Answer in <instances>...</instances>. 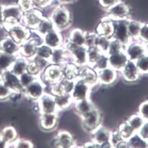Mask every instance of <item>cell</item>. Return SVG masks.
I'll use <instances>...</instances> for the list:
<instances>
[{
  "label": "cell",
  "instance_id": "obj_1",
  "mask_svg": "<svg viewBox=\"0 0 148 148\" xmlns=\"http://www.w3.org/2000/svg\"><path fill=\"white\" fill-rule=\"evenodd\" d=\"M55 29L62 31L70 27L72 23V14L66 6L60 4L56 6L49 17Z\"/></svg>",
  "mask_w": 148,
  "mask_h": 148
},
{
  "label": "cell",
  "instance_id": "obj_2",
  "mask_svg": "<svg viewBox=\"0 0 148 148\" xmlns=\"http://www.w3.org/2000/svg\"><path fill=\"white\" fill-rule=\"evenodd\" d=\"M2 14L4 18V28L6 29L16 23H21L23 12L16 3L3 5Z\"/></svg>",
  "mask_w": 148,
  "mask_h": 148
},
{
  "label": "cell",
  "instance_id": "obj_3",
  "mask_svg": "<svg viewBox=\"0 0 148 148\" xmlns=\"http://www.w3.org/2000/svg\"><path fill=\"white\" fill-rule=\"evenodd\" d=\"M81 118V125L86 132L92 133L102 123V114L97 107Z\"/></svg>",
  "mask_w": 148,
  "mask_h": 148
},
{
  "label": "cell",
  "instance_id": "obj_4",
  "mask_svg": "<svg viewBox=\"0 0 148 148\" xmlns=\"http://www.w3.org/2000/svg\"><path fill=\"white\" fill-rule=\"evenodd\" d=\"M105 12L106 17L113 21L127 20L130 18V7L129 5L122 2L121 0L113 6H111L110 8L105 10Z\"/></svg>",
  "mask_w": 148,
  "mask_h": 148
},
{
  "label": "cell",
  "instance_id": "obj_5",
  "mask_svg": "<svg viewBox=\"0 0 148 148\" xmlns=\"http://www.w3.org/2000/svg\"><path fill=\"white\" fill-rule=\"evenodd\" d=\"M8 35L21 45L32 36V31L22 23H18L6 28Z\"/></svg>",
  "mask_w": 148,
  "mask_h": 148
},
{
  "label": "cell",
  "instance_id": "obj_6",
  "mask_svg": "<svg viewBox=\"0 0 148 148\" xmlns=\"http://www.w3.org/2000/svg\"><path fill=\"white\" fill-rule=\"evenodd\" d=\"M45 85L40 76L37 77L29 86L23 90V95L28 100L36 102L45 94Z\"/></svg>",
  "mask_w": 148,
  "mask_h": 148
},
{
  "label": "cell",
  "instance_id": "obj_7",
  "mask_svg": "<svg viewBox=\"0 0 148 148\" xmlns=\"http://www.w3.org/2000/svg\"><path fill=\"white\" fill-rule=\"evenodd\" d=\"M38 107V113L39 114L43 113H58V108L55 101V97L51 93L45 94L36 102Z\"/></svg>",
  "mask_w": 148,
  "mask_h": 148
},
{
  "label": "cell",
  "instance_id": "obj_8",
  "mask_svg": "<svg viewBox=\"0 0 148 148\" xmlns=\"http://www.w3.org/2000/svg\"><path fill=\"white\" fill-rule=\"evenodd\" d=\"M40 76L44 82L49 83V85H52L56 82H60L63 79V69L61 65L57 64H49L45 67Z\"/></svg>",
  "mask_w": 148,
  "mask_h": 148
},
{
  "label": "cell",
  "instance_id": "obj_9",
  "mask_svg": "<svg viewBox=\"0 0 148 148\" xmlns=\"http://www.w3.org/2000/svg\"><path fill=\"white\" fill-rule=\"evenodd\" d=\"M129 60L135 61L144 55H147L146 45L138 39L132 40L125 46L124 49Z\"/></svg>",
  "mask_w": 148,
  "mask_h": 148
},
{
  "label": "cell",
  "instance_id": "obj_10",
  "mask_svg": "<svg viewBox=\"0 0 148 148\" xmlns=\"http://www.w3.org/2000/svg\"><path fill=\"white\" fill-rule=\"evenodd\" d=\"M127 20L113 21V33L112 38L120 42L124 46L132 41L127 29Z\"/></svg>",
  "mask_w": 148,
  "mask_h": 148
},
{
  "label": "cell",
  "instance_id": "obj_11",
  "mask_svg": "<svg viewBox=\"0 0 148 148\" xmlns=\"http://www.w3.org/2000/svg\"><path fill=\"white\" fill-rule=\"evenodd\" d=\"M92 90V88L88 86V84H86L78 77L74 81L73 87L70 92V95L75 102L77 101H80V100L90 98V95H91Z\"/></svg>",
  "mask_w": 148,
  "mask_h": 148
},
{
  "label": "cell",
  "instance_id": "obj_12",
  "mask_svg": "<svg viewBox=\"0 0 148 148\" xmlns=\"http://www.w3.org/2000/svg\"><path fill=\"white\" fill-rule=\"evenodd\" d=\"M37 35V34H36ZM40 37L37 35V36L34 37L32 36L28 40L25 41L22 44L20 45V51L19 55L21 57L25 58L27 60H31L36 54V50L38 45L42 43V42H39L38 38Z\"/></svg>",
  "mask_w": 148,
  "mask_h": 148
},
{
  "label": "cell",
  "instance_id": "obj_13",
  "mask_svg": "<svg viewBox=\"0 0 148 148\" xmlns=\"http://www.w3.org/2000/svg\"><path fill=\"white\" fill-rule=\"evenodd\" d=\"M43 18L44 15L41 11L34 8L30 11L23 13L21 23L31 31H35Z\"/></svg>",
  "mask_w": 148,
  "mask_h": 148
},
{
  "label": "cell",
  "instance_id": "obj_14",
  "mask_svg": "<svg viewBox=\"0 0 148 148\" xmlns=\"http://www.w3.org/2000/svg\"><path fill=\"white\" fill-rule=\"evenodd\" d=\"M0 79L14 94H23V88L20 82L19 76L15 75L10 70L2 73L0 76Z\"/></svg>",
  "mask_w": 148,
  "mask_h": 148
},
{
  "label": "cell",
  "instance_id": "obj_15",
  "mask_svg": "<svg viewBox=\"0 0 148 148\" xmlns=\"http://www.w3.org/2000/svg\"><path fill=\"white\" fill-rule=\"evenodd\" d=\"M70 53V59L71 62L77 67L81 68L83 66H88L87 58V49L85 46H76Z\"/></svg>",
  "mask_w": 148,
  "mask_h": 148
},
{
  "label": "cell",
  "instance_id": "obj_16",
  "mask_svg": "<svg viewBox=\"0 0 148 148\" xmlns=\"http://www.w3.org/2000/svg\"><path fill=\"white\" fill-rule=\"evenodd\" d=\"M120 73L123 79L128 83L136 82L141 76L137 68L134 61L132 60H129L126 63L124 67L120 70Z\"/></svg>",
  "mask_w": 148,
  "mask_h": 148
},
{
  "label": "cell",
  "instance_id": "obj_17",
  "mask_svg": "<svg viewBox=\"0 0 148 148\" xmlns=\"http://www.w3.org/2000/svg\"><path fill=\"white\" fill-rule=\"evenodd\" d=\"M39 128L44 132H52L58 126V113H43L39 119Z\"/></svg>",
  "mask_w": 148,
  "mask_h": 148
},
{
  "label": "cell",
  "instance_id": "obj_18",
  "mask_svg": "<svg viewBox=\"0 0 148 148\" xmlns=\"http://www.w3.org/2000/svg\"><path fill=\"white\" fill-rule=\"evenodd\" d=\"M42 43L52 49L62 47L64 43V39L63 36L61 35L60 31L56 29H52L51 31L49 32L45 36H43L42 37Z\"/></svg>",
  "mask_w": 148,
  "mask_h": 148
},
{
  "label": "cell",
  "instance_id": "obj_19",
  "mask_svg": "<svg viewBox=\"0 0 148 148\" xmlns=\"http://www.w3.org/2000/svg\"><path fill=\"white\" fill-rule=\"evenodd\" d=\"M53 144L56 147L71 148L75 147V139L68 131L60 130L53 140Z\"/></svg>",
  "mask_w": 148,
  "mask_h": 148
},
{
  "label": "cell",
  "instance_id": "obj_20",
  "mask_svg": "<svg viewBox=\"0 0 148 148\" xmlns=\"http://www.w3.org/2000/svg\"><path fill=\"white\" fill-rule=\"evenodd\" d=\"M79 78L88 84L92 88L99 84L97 72L89 66H86L79 68Z\"/></svg>",
  "mask_w": 148,
  "mask_h": 148
},
{
  "label": "cell",
  "instance_id": "obj_21",
  "mask_svg": "<svg viewBox=\"0 0 148 148\" xmlns=\"http://www.w3.org/2000/svg\"><path fill=\"white\" fill-rule=\"evenodd\" d=\"M98 82L103 86H112L116 82L118 78V71L108 66L103 70L97 71Z\"/></svg>",
  "mask_w": 148,
  "mask_h": 148
},
{
  "label": "cell",
  "instance_id": "obj_22",
  "mask_svg": "<svg viewBox=\"0 0 148 148\" xmlns=\"http://www.w3.org/2000/svg\"><path fill=\"white\" fill-rule=\"evenodd\" d=\"M0 51L10 55H19L20 45L12 37L6 36L0 39Z\"/></svg>",
  "mask_w": 148,
  "mask_h": 148
},
{
  "label": "cell",
  "instance_id": "obj_23",
  "mask_svg": "<svg viewBox=\"0 0 148 148\" xmlns=\"http://www.w3.org/2000/svg\"><path fill=\"white\" fill-rule=\"evenodd\" d=\"M111 132L112 131L104 125H100L92 132V140L97 144L99 147H101L103 144L110 142Z\"/></svg>",
  "mask_w": 148,
  "mask_h": 148
},
{
  "label": "cell",
  "instance_id": "obj_24",
  "mask_svg": "<svg viewBox=\"0 0 148 148\" xmlns=\"http://www.w3.org/2000/svg\"><path fill=\"white\" fill-rule=\"evenodd\" d=\"M129 60L125 51H119V52L108 55L109 66L118 72H120V70L124 67V66L126 64V63Z\"/></svg>",
  "mask_w": 148,
  "mask_h": 148
},
{
  "label": "cell",
  "instance_id": "obj_25",
  "mask_svg": "<svg viewBox=\"0 0 148 148\" xmlns=\"http://www.w3.org/2000/svg\"><path fill=\"white\" fill-rule=\"evenodd\" d=\"M96 33L97 35L111 39L113 33V21L107 17H104L101 20L96 27Z\"/></svg>",
  "mask_w": 148,
  "mask_h": 148
},
{
  "label": "cell",
  "instance_id": "obj_26",
  "mask_svg": "<svg viewBox=\"0 0 148 148\" xmlns=\"http://www.w3.org/2000/svg\"><path fill=\"white\" fill-rule=\"evenodd\" d=\"M70 59V53L66 51L64 47H60L53 49L51 58L49 63L51 64L62 65L66 62H69Z\"/></svg>",
  "mask_w": 148,
  "mask_h": 148
},
{
  "label": "cell",
  "instance_id": "obj_27",
  "mask_svg": "<svg viewBox=\"0 0 148 148\" xmlns=\"http://www.w3.org/2000/svg\"><path fill=\"white\" fill-rule=\"evenodd\" d=\"M73 106L75 113L77 115L79 116L80 117L83 116L84 115L91 112L92 110H94L96 107L95 103L92 101V100L90 98L75 101L73 103Z\"/></svg>",
  "mask_w": 148,
  "mask_h": 148
},
{
  "label": "cell",
  "instance_id": "obj_28",
  "mask_svg": "<svg viewBox=\"0 0 148 148\" xmlns=\"http://www.w3.org/2000/svg\"><path fill=\"white\" fill-rule=\"evenodd\" d=\"M0 137L8 144V147H12L13 144L19 138L18 132L12 125L4 127L0 132Z\"/></svg>",
  "mask_w": 148,
  "mask_h": 148
},
{
  "label": "cell",
  "instance_id": "obj_29",
  "mask_svg": "<svg viewBox=\"0 0 148 148\" xmlns=\"http://www.w3.org/2000/svg\"><path fill=\"white\" fill-rule=\"evenodd\" d=\"M85 39L86 31L80 28H75L70 32L66 40L76 46H85Z\"/></svg>",
  "mask_w": 148,
  "mask_h": 148
},
{
  "label": "cell",
  "instance_id": "obj_30",
  "mask_svg": "<svg viewBox=\"0 0 148 148\" xmlns=\"http://www.w3.org/2000/svg\"><path fill=\"white\" fill-rule=\"evenodd\" d=\"M55 101L59 111L68 109L73 105L74 100L70 93H64L58 95L54 96Z\"/></svg>",
  "mask_w": 148,
  "mask_h": 148
},
{
  "label": "cell",
  "instance_id": "obj_31",
  "mask_svg": "<svg viewBox=\"0 0 148 148\" xmlns=\"http://www.w3.org/2000/svg\"><path fill=\"white\" fill-rule=\"evenodd\" d=\"M27 59H26L25 58L18 55V56L16 57L15 60H14V62L12 64L10 70H11L12 73H14L15 75L20 76L21 74H23V73L27 72Z\"/></svg>",
  "mask_w": 148,
  "mask_h": 148
},
{
  "label": "cell",
  "instance_id": "obj_32",
  "mask_svg": "<svg viewBox=\"0 0 148 148\" xmlns=\"http://www.w3.org/2000/svg\"><path fill=\"white\" fill-rule=\"evenodd\" d=\"M63 69V78L68 80L75 81L79 77V68L73 63L66 62L61 65Z\"/></svg>",
  "mask_w": 148,
  "mask_h": 148
},
{
  "label": "cell",
  "instance_id": "obj_33",
  "mask_svg": "<svg viewBox=\"0 0 148 148\" xmlns=\"http://www.w3.org/2000/svg\"><path fill=\"white\" fill-rule=\"evenodd\" d=\"M142 23L143 22H140L137 20H132L131 18L127 20V29H128L129 37L132 40L138 39V36Z\"/></svg>",
  "mask_w": 148,
  "mask_h": 148
},
{
  "label": "cell",
  "instance_id": "obj_34",
  "mask_svg": "<svg viewBox=\"0 0 148 148\" xmlns=\"http://www.w3.org/2000/svg\"><path fill=\"white\" fill-rule=\"evenodd\" d=\"M55 29V26L53 24L52 21H51L50 18L49 17H45L42 18L41 22L39 23L38 27L35 30L36 33L39 36L42 37L43 36H45L46 33L49 32L51 31L52 29Z\"/></svg>",
  "mask_w": 148,
  "mask_h": 148
},
{
  "label": "cell",
  "instance_id": "obj_35",
  "mask_svg": "<svg viewBox=\"0 0 148 148\" xmlns=\"http://www.w3.org/2000/svg\"><path fill=\"white\" fill-rule=\"evenodd\" d=\"M16 57L17 56L10 55L0 51V76L3 72L11 69V66L15 60Z\"/></svg>",
  "mask_w": 148,
  "mask_h": 148
},
{
  "label": "cell",
  "instance_id": "obj_36",
  "mask_svg": "<svg viewBox=\"0 0 148 148\" xmlns=\"http://www.w3.org/2000/svg\"><path fill=\"white\" fill-rule=\"evenodd\" d=\"M119 134L123 140H128L130 138L134 135L136 132H134V129L130 126V125L126 123V121L124 123H121L120 125H119L118 129H116Z\"/></svg>",
  "mask_w": 148,
  "mask_h": 148
},
{
  "label": "cell",
  "instance_id": "obj_37",
  "mask_svg": "<svg viewBox=\"0 0 148 148\" xmlns=\"http://www.w3.org/2000/svg\"><path fill=\"white\" fill-rule=\"evenodd\" d=\"M126 123L134 129V132H137L144 125L145 120L138 113H137L131 115L126 120Z\"/></svg>",
  "mask_w": 148,
  "mask_h": 148
},
{
  "label": "cell",
  "instance_id": "obj_38",
  "mask_svg": "<svg viewBox=\"0 0 148 148\" xmlns=\"http://www.w3.org/2000/svg\"><path fill=\"white\" fill-rule=\"evenodd\" d=\"M52 49H51L50 47H49L48 45H46L45 44L42 42L37 47L36 56L49 61V60L51 58V54H52Z\"/></svg>",
  "mask_w": 148,
  "mask_h": 148
},
{
  "label": "cell",
  "instance_id": "obj_39",
  "mask_svg": "<svg viewBox=\"0 0 148 148\" xmlns=\"http://www.w3.org/2000/svg\"><path fill=\"white\" fill-rule=\"evenodd\" d=\"M103 53L96 46L87 48V58H88V66H92L95 63L96 60Z\"/></svg>",
  "mask_w": 148,
  "mask_h": 148
},
{
  "label": "cell",
  "instance_id": "obj_40",
  "mask_svg": "<svg viewBox=\"0 0 148 148\" xmlns=\"http://www.w3.org/2000/svg\"><path fill=\"white\" fill-rule=\"evenodd\" d=\"M128 144L129 148H147V141L143 140L137 133L128 140Z\"/></svg>",
  "mask_w": 148,
  "mask_h": 148
},
{
  "label": "cell",
  "instance_id": "obj_41",
  "mask_svg": "<svg viewBox=\"0 0 148 148\" xmlns=\"http://www.w3.org/2000/svg\"><path fill=\"white\" fill-rule=\"evenodd\" d=\"M140 75H148V55H145L134 61Z\"/></svg>",
  "mask_w": 148,
  "mask_h": 148
},
{
  "label": "cell",
  "instance_id": "obj_42",
  "mask_svg": "<svg viewBox=\"0 0 148 148\" xmlns=\"http://www.w3.org/2000/svg\"><path fill=\"white\" fill-rule=\"evenodd\" d=\"M124 49H125V46L120 42L112 38L110 40L109 46H108V49H107V55H112V54H115V53L119 52V51H124Z\"/></svg>",
  "mask_w": 148,
  "mask_h": 148
},
{
  "label": "cell",
  "instance_id": "obj_43",
  "mask_svg": "<svg viewBox=\"0 0 148 148\" xmlns=\"http://www.w3.org/2000/svg\"><path fill=\"white\" fill-rule=\"evenodd\" d=\"M109 66V61H108V55L107 54H102L99 57V58L95 61V63L92 65L91 67L95 70L96 71H100V70H103Z\"/></svg>",
  "mask_w": 148,
  "mask_h": 148
},
{
  "label": "cell",
  "instance_id": "obj_44",
  "mask_svg": "<svg viewBox=\"0 0 148 148\" xmlns=\"http://www.w3.org/2000/svg\"><path fill=\"white\" fill-rule=\"evenodd\" d=\"M14 92L0 79V101L10 100L14 95Z\"/></svg>",
  "mask_w": 148,
  "mask_h": 148
},
{
  "label": "cell",
  "instance_id": "obj_45",
  "mask_svg": "<svg viewBox=\"0 0 148 148\" xmlns=\"http://www.w3.org/2000/svg\"><path fill=\"white\" fill-rule=\"evenodd\" d=\"M110 40V39H109V38L97 35L95 42V46L98 48L102 53L107 54L108 46H109Z\"/></svg>",
  "mask_w": 148,
  "mask_h": 148
},
{
  "label": "cell",
  "instance_id": "obj_46",
  "mask_svg": "<svg viewBox=\"0 0 148 148\" xmlns=\"http://www.w3.org/2000/svg\"><path fill=\"white\" fill-rule=\"evenodd\" d=\"M39 76H35L32 75V74L29 73L28 72L23 73V74H21V76H19L20 79V82H21V85L23 87V90L25 89L28 86H29L32 82Z\"/></svg>",
  "mask_w": 148,
  "mask_h": 148
},
{
  "label": "cell",
  "instance_id": "obj_47",
  "mask_svg": "<svg viewBox=\"0 0 148 148\" xmlns=\"http://www.w3.org/2000/svg\"><path fill=\"white\" fill-rule=\"evenodd\" d=\"M27 72L35 76H40L41 73H42V70L39 67V65L37 64L35 60L31 59V60H28Z\"/></svg>",
  "mask_w": 148,
  "mask_h": 148
},
{
  "label": "cell",
  "instance_id": "obj_48",
  "mask_svg": "<svg viewBox=\"0 0 148 148\" xmlns=\"http://www.w3.org/2000/svg\"><path fill=\"white\" fill-rule=\"evenodd\" d=\"M51 86V88H50V92L52 95H61V94L66 93V90H65L64 85L63 83L62 80H60V82H56L55 84L50 85Z\"/></svg>",
  "mask_w": 148,
  "mask_h": 148
},
{
  "label": "cell",
  "instance_id": "obj_49",
  "mask_svg": "<svg viewBox=\"0 0 148 148\" xmlns=\"http://www.w3.org/2000/svg\"><path fill=\"white\" fill-rule=\"evenodd\" d=\"M97 34L92 32H86V39H85V47L86 49L89 47L95 46V42Z\"/></svg>",
  "mask_w": 148,
  "mask_h": 148
},
{
  "label": "cell",
  "instance_id": "obj_50",
  "mask_svg": "<svg viewBox=\"0 0 148 148\" xmlns=\"http://www.w3.org/2000/svg\"><path fill=\"white\" fill-rule=\"evenodd\" d=\"M17 4L18 5L23 13L34 8L33 0H18Z\"/></svg>",
  "mask_w": 148,
  "mask_h": 148
},
{
  "label": "cell",
  "instance_id": "obj_51",
  "mask_svg": "<svg viewBox=\"0 0 148 148\" xmlns=\"http://www.w3.org/2000/svg\"><path fill=\"white\" fill-rule=\"evenodd\" d=\"M138 40L144 44H148V23H143L138 36Z\"/></svg>",
  "mask_w": 148,
  "mask_h": 148
},
{
  "label": "cell",
  "instance_id": "obj_52",
  "mask_svg": "<svg viewBox=\"0 0 148 148\" xmlns=\"http://www.w3.org/2000/svg\"><path fill=\"white\" fill-rule=\"evenodd\" d=\"M12 147L14 148H33L34 147V145L32 143V141L26 139L18 138L15 142L13 144Z\"/></svg>",
  "mask_w": 148,
  "mask_h": 148
},
{
  "label": "cell",
  "instance_id": "obj_53",
  "mask_svg": "<svg viewBox=\"0 0 148 148\" xmlns=\"http://www.w3.org/2000/svg\"><path fill=\"white\" fill-rule=\"evenodd\" d=\"M138 113L144 118L145 121H148V100H145L139 104Z\"/></svg>",
  "mask_w": 148,
  "mask_h": 148
},
{
  "label": "cell",
  "instance_id": "obj_54",
  "mask_svg": "<svg viewBox=\"0 0 148 148\" xmlns=\"http://www.w3.org/2000/svg\"><path fill=\"white\" fill-rule=\"evenodd\" d=\"M54 0H33L34 8L38 9H42L49 6Z\"/></svg>",
  "mask_w": 148,
  "mask_h": 148
},
{
  "label": "cell",
  "instance_id": "obj_55",
  "mask_svg": "<svg viewBox=\"0 0 148 148\" xmlns=\"http://www.w3.org/2000/svg\"><path fill=\"white\" fill-rule=\"evenodd\" d=\"M137 134L143 139V140H148V121H145L144 125L141 126L140 129L137 132Z\"/></svg>",
  "mask_w": 148,
  "mask_h": 148
},
{
  "label": "cell",
  "instance_id": "obj_56",
  "mask_svg": "<svg viewBox=\"0 0 148 148\" xmlns=\"http://www.w3.org/2000/svg\"><path fill=\"white\" fill-rule=\"evenodd\" d=\"M120 0H98V3L103 9L107 10L110 8L111 6L117 3Z\"/></svg>",
  "mask_w": 148,
  "mask_h": 148
},
{
  "label": "cell",
  "instance_id": "obj_57",
  "mask_svg": "<svg viewBox=\"0 0 148 148\" xmlns=\"http://www.w3.org/2000/svg\"><path fill=\"white\" fill-rule=\"evenodd\" d=\"M116 148H129V145L128 144V140H122L115 146Z\"/></svg>",
  "mask_w": 148,
  "mask_h": 148
},
{
  "label": "cell",
  "instance_id": "obj_58",
  "mask_svg": "<svg viewBox=\"0 0 148 148\" xmlns=\"http://www.w3.org/2000/svg\"><path fill=\"white\" fill-rule=\"evenodd\" d=\"M2 6L3 5L0 4V29L4 28V18L2 14Z\"/></svg>",
  "mask_w": 148,
  "mask_h": 148
},
{
  "label": "cell",
  "instance_id": "obj_59",
  "mask_svg": "<svg viewBox=\"0 0 148 148\" xmlns=\"http://www.w3.org/2000/svg\"><path fill=\"white\" fill-rule=\"evenodd\" d=\"M84 147H88V148H97L99 147H98V145H97V144H95V143L94 142V141H92V140H91V141H88V142H86L84 144Z\"/></svg>",
  "mask_w": 148,
  "mask_h": 148
},
{
  "label": "cell",
  "instance_id": "obj_60",
  "mask_svg": "<svg viewBox=\"0 0 148 148\" xmlns=\"http://www.w3.org/2000/svg\"><path fill=\"white\" fill-rule=\"evenodd\" d=\"M8 147V144L3 139L0 137V148H7Z\"/></svg>",
  "mask_w": 148,
  "mask_h": 148
},
{
  "label": "cell",
  "instance_id": "obj_61",
  "mask_svg": "<svg viewBox=\"0 0 148 148\" xmlns=\"http://www.w3.org/2000/svg\"><path fill=\"white\" fill-rule=\"evenodd\" d=\"M57 1L59 2L60 4H67V3H71L76 0H57Z\"/></svg>",
  "mask_w": 148,
  "mask_h": 148
},
{
  "label": "cell",
  "instance_id": "obj_62",
  "mask_svg": "<svg viewBox=\"0 0 148 148\" xmlns=\"http://www.w3.org/2000/svg\"><path fill=\"white\" fill-rule=\"evenodd\" d=\"M146 45V51H147V55H148V44H145Z\"/></svg>",
  "mask_w": 148,
  "mask_h": 148
},
{
  "label": "cell",
  "instance_id": "obj_63",
  "mask_svg": "<svg viewBox=\"0 0 148 148\" xmlns=\"http://www.w3.org/2000/svg\"><path fill=\"white\" fill-rule=\"evenodd\" d=\"M147 148H148V140L147 141Z\"/></svg>",
  "mask_w": 148,
  "mask_h": 148
}]
</instances>
